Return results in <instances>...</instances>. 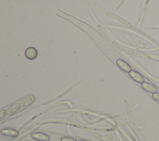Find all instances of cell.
Instances as JSON below:
<instances>
[{
  "instance_id": "7c38bea8",
  "label": "cell",
  "mask_w": 159,
  "mask_h": 141,
  "mask_svg": "<svg viewBox=\"0 0 159 141\" xmlns=\"http://www.w3.org/2000/svg\"><path fill=\"white\" fill-rule=\"evenodd\" d=\"M79 141H86V140H80Z\"/></svg>"
},
{
  "instance_id": "30bf717a",
  "label": "cell",
  "mask_w": 159,
  "mask_h": 141,
  "mask_svg": "<svg viewBox=\"0 0 159 141\" xmlns=\"http://www.w3.org/2000/svg\"><path fill=\"white\" fill-rule=\"evenodd\" d=\"M8 114V112H7V111H5V110H1L0 111V118H4L5 116H6Z\"/></svg>"
},
{
  "instance_id": "9c48e42d",
  "label": "cell",
  "mask_w": 159,
  "mask_h": 141,
  "mask_svg": "<svg viewBox=\"0 0 159 141\" xmlns=\"http://www.w3.org/2000/svg\"><path fill=\"white\" fill-rule=\"evenodd\" d=\"M61 141H77L75 139L71 138V137H63L61 139Z\"/></svg>"
},
{
  "instance_id": "7a4b0ae2",
  "label": "cell",
  "mask_w": 159,
  "mask_h": 141,
  "mask_svg": "<svg viewBox=\"0 0 159 141\" xmlns=\"http://www.w3.org/2000/svg\"><path fill=\"white\" fill-rule=\"evenodd\" d=\"M129 73V76L137 83L142 84L144 82V78L139 73L134 71V70H131Z\"/></svg>"
},
{
  "instance_id": "277c9868",
  "label": "cell",
  "mask_w": 159,
  "mask_h": 141,
  "mask_svg": "<svg viewBox=\"0 0 159 141\" xmlns=\"http://www.w3.org/2000/svg\"><path fill=\"white\" fill-rule=\"evenodd\" d=\"M25 55L26 58H27L28 59H35L37 56V51L34 47H29L25 51Z\"/></svg>"
},
{
  "instance_id": "ba28073f",
  "label": "cell",
  "mask_w": 159,
  "mask_h": 141,
  "mask_svg": "<svg viewBox=\"0 0 159 141\" xmlns=\"http://www.w3.org/2000/svg\"><path fill=\"white\" fill-rule=\"evenodd\" d=\"M31 97H32V96L25 98L24 99H23L22 101H21V104H22V105H23V106L28 105V104L33 103V102L36 100L34 96L33 98H31Z\"/></svg>"
},
{
  "instance_id": "8992f818",
  "label": "cell",
  "mask_w": 159,
  "mask_h": 141,
  "mask_svg": "<svg viewBox=\"0 0 159 141\" xmlns=\"http://www.w3.org/2000/svg\"><path fill=\"white\" fill-rule=\"evenodd\" d=\"M116 63H117L118 65L123 70V71L128 73L131 71V67H130V66L128 63H126L124 61H123V60L118 59Z\"/></svg>"
},
{
  "instance_id": "6da1fadb",
  "label": "cell",
  "mask_w": 159,
  "mask_h": 141,
  "mask_svg": "<svg viewBox=\"0 0 159 141\" xmlns=\"http://www.w3.org/2000/svg\"><path fill=\"white\" fill-rule=\"evenodd\" d=\"M32 138L38 141H49L50 137L42 132H34L32 134Z\"/></svg>"
},
{
  "instance_id": "8fae6325",
  "label": "cell",
  "mask_w": 159,
  "mask_h": 141,
  "mask_svg": "<svg viewBox=\"0 0 159 141\" xmlns=\"http://www.w3.org/2000/svg\"><path fill=\"white\" fill-rule=\"evenodd\" d=\"M152 97L154 100L159 101V93H155L153 94Z\"/></svg>"
},
{
  "instance_id": "5b68a950",
  "label": "cell",
  "mask_w": 159,
  "mask_h": 141,
  "mask_svg": "<svg viewBox=\"0 0 159 141\" xmlns=\"http://www.w3.org/2000/svg\"><path fill=\"white\" fill-rule=\"evenodd\" d=\"M1 134L3 136H8V137H15L19 136V132L13 129H3L1 131Z\"/></svg>"
},
{
  "instance_id": "3957f363",
  "label": "cell",
  "mask_w": 159,
  "mask_h": 141,
  "mask_svg": "<svg viewBox=\"0 0 159 141\" xmlns=\"http://www.w3.org/2000/svg\"><path fill=\"white\" fill-rule=\"evenodd\" d=\"M142 88L144 90H146L149 93L153 94L157 93L158 89L157 88V87L152 83L148 82H144L143 83H142Z\"/></svg>"
},
{
  "instance_id": "52a82bcc",
  "label": "cell",
  "mask_w": 159,
  "mask_h": 141,
  "mask_svg": "<svg viewBox=\"0 0 159 141\" xmlns=\"http://www.w3.org/2000/svg\"><path fill=\"white\" fill-rule=\"evenodd\" d=\"M20 104L16 103L15 104H13L11 106L8 110H7V112H8V114H13V113H15L16 111H18L20 108Z\"/></svg>"
}]
</instances>
